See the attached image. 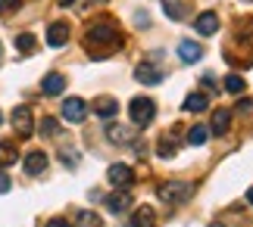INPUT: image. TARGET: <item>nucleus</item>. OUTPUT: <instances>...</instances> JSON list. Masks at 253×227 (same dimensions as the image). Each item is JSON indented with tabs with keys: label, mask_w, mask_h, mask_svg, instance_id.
Listing matches in <instances>:
<instances>
[{
	"label": "nucleus",
	"mask_w": 253,
	"mask_h": 227,
	"mask_svg": "<svg viewBox=\"0 0 253 227\" xmlns=\"http://www.w3.org/2000/svg\"><path fill=\"white\" fill-rule=\"evenodd\" d=\"M106 209H110V212H128L131 209V193L122 190V193L106 196Z\"/></svg>",
	"instance_id": "obj_15"
},
{
	"label": "nucleus",
	"mask_w": 253,
	"mask_h": 227,
	"mask_svg": "<svg viewBox=\"0 0 253 227\" xmlns=\"http://www.w3.org/2000/svg\"><path fill=\"white\" fill-rule=\"evenodd\" d=\"M75 221H79V227H100L103 224L97 212H79V218H75Z\"/></svg>",
	"instance_id": "obj_23"
},
{
	"label": "nucleus",
	"mask_w": 253,
	"mask_h": 227,
	"mask_svg": "<svg viewBox=\"0 0 253 227\" xmlns=\"http://www.w3.org/2000/svg\"><path fill=\"white\" fill-rule=\"evenodd\" d=\"M207 140H210V128L207 125H194L191 131H188V143L191 146H203Z\"/></svg>",
	"instance_id": "obj_20"
},
{
	"label": "nucleus",
	"mask_w": 253,
	"mask_h": 227,
	"mask_svg": "<svg viewBox=\"0 0 253 227\" xmlns=\"http://www.w3.org/2000/svg\"><path fill=\"white\" fill-rule=\"evenodd\" d=\"M22 6V0H0V13H16Z\"/></svg>",
	"instance_id": "obj_27"
},
{
	"label": "nucleus",
	"mask_w": 253,
	"mask_h": 227,
	"mask_svg": "<svg viewBox=\"0 0 253 227\" xmlns=\"http://www.w3.org/2000/svg\"><path fill=\"white\" fill-rule=\"evenodd\" d=\"M47 162H50V159H47V153L32 150V153L25 156V174H28V177H41V174L47 171Z\"/></svg>",
	"instance_id": "obj_8"
},
{
	"label": "nucleus",
	"mask_w": 253,
	"mask_h": 227,
	"mask_svg": "<svg viewBox=\"0 0 253 227\" xmlns=\"http://www.w3.org/2000/svg\"><path fill=\"white\" fill-rule=\"evenodd\" d=\"M0 125H3V112H0Z\"/></svg>",
	"instance_id": "obj_35"
},
{
	"label": "nucleus",
	"mask_w": 253,
	"mask_h": 227,
	"mask_svg": "<svg viewBox=\"0 0 253 227\" xmlns=\"http://www.w3.org/2000/svg\"><path fill=\"white\" fill-rule=\"evenodd\" d=\"M134 78H138L141 84H160L163 81V68L150 65V63H141L138 68H134Z\"/></svg>",
	"instance_id": "obj_10"
},
{
	"label": "nucleus",
	"mask_w": 253,
	"mask_h": 227,
	"mask_svg": "<svg viewBox=\"0 0 253 227\" xmlns=\"http://www.w3.org/2000/svg\"><path fill=\"white\" fill-rule=\"evenodd\" d=\"M138 25H141V28H147V25H150V19H147V13H144V9L138 13Z\"/></svg>",
	"instance_id": "obj_32"
},
{
	"label": "nucleus",
	"mask_w": 253,
	"mask_h": 227,
	"mask_svg": "<svg viewBox=\"0 0 253 227\" xmlns=\"http://www.w3.org/2000/svg\"><path fill=\"white\" fill-rule=\"evenodd\" d=\"M128 112H131V125L144 131V128H150L153 115H157V106H153L150 97H134V100L128 103Z\"/></svg>",
	"instance_id": "obj_2"
},
{
	"label": "nucleus",
	"mask_w": 253,
	"mask_h": 227,
	"mask_svg": "<svg viewBox=\"0 0 253 227\" xmlns=\"http://www.w3.org/2000/svg\"><path fill=\"white\" fill-rule=\"evenodd\" d=\"M41 134L44 137H56V134H60V122H56V118H44V122H41Z\"/></svg>",
	"instance_id": "obj_26"
},
{
	"label": "nucleus",
	"mask_w": 253,
	"mask_h": 227,
	"mask_svg": "<svg viewBox=\"0 0 253 227\" xmlns=\"http://www.w3.org/2000/svg\"><path fill=\"white\" fill-rule=\"evenodd\" d=\"M9 187H13L9 174H6V171H0V193H9Z\"/></svg>",
	"instance_id": "obj_28"
},
{
	"label": "nucleus",
	"mask_w": 253,
	"mask_h": 227,
	"mask_svg": "<svg viewBox=\"0 0 253 227\" xmlns=\"http://www.w3.org/2000/svg\"><path fill=\"white\" fill-rule=\"evenodd\" d=\"M228 128H231V112L228 109H216V115H212V128H210V131L212 134H228Z\"/></svg>",
	"instance_id": "obj_17"
},
{
	"label": "nucleus",
	"mask_w": 253,
	"mask_h": 227,
	"mask_svg": "<svg viewBox=\"0 0 253 227\" xmlns=\"http://www.w3.org/2000/svg\"><path fill=\"white\" fill-rule=\"evenodd\" d=\"M56 3H60V6H72L75 0H56Z\"/></svg>",
	"instance_id": "obj_33"
},
{
	"label": "nucleus",
	"mask_w": 253,
	"mask_h": 227,
	"mask_svg": "<svg viewBox=\"0 0 253 227\" xmlns=\"http://www.w3.org/2000/svg\"><path fill=\"white\" fill-rule=\"evenodd\" d=\"M225 91H228V94H244V91H247V81H244L241 75H228V78H225Z\"/></svg>",
	"instance_id": "obj_22"
},
{
	"label": "nucleus",
	"mask_w": 253,
	"mask_h": 227,
	"mask_svg": "<svg viewBox=\"0 0 253 227\" xmlns=\"http://www.w3.org/2000/svg\"><path fill=\"white\" fill-rule=\"evenodd\" d=\"M106 181L116 184V187H131L134 184V171L128 168V165H122V162H116L106 168Z\"/></svg>",
	"instance_id": "obj_7"
},
{
	"label": "nucleus",
	"mask_w": 253,
	"mask_h": 227,
	"mask_svg": "<svg viewBox=\"0 0 253 227\" xmlns=\"http://www.w3.org/2000/svg\"><path fill=\"white\" fill-rule=\"evenodd\" d=\"M191 184H181V181H166L160 187V199L166 202V205H181V202H188L191 199Z\"/></svg>",
	"instance_id": "obj_3"
},
{
	"label": "nucleus",
	"mask_w": 253,
	"mask_h": 227,
	"mask_svg": "<svg viewBox=\"0 0 253 227\" xmlns=\"http://www.w3.org/2000/svg\"><path fill=\"white\" fill-rule=\"evenodd\" d=\"M200 56H203V47L197 41H181L178 44V59L181 63H197Z\"/></svg>",
	"instance_id": "obj_14"
},
{
	"label": "nucleus",
	"mask_w": 253,
	"mask_h": 227,
	"mask_svg": "<svg viewBox=\"0 0 253 227\" xmlns=\"http://www.w3.org/2000/svg\"><path fill=\"white\" fill-rule=\"evenodd\" d=\"M66 41H69V25L66 22H53L50 28H47V44L50 47H63Z\"/></svg>",
	"instance_id": "obj_12"
},
{
	"label": "nucleus",
	"mask_w": 253,
	"mask_h": 227,
	"mask_svg": "<svg viewBox=\"0 0 253 227\" xmlns=\"http://www.w3.org/2000/svg\"><path fill=\"white\" fill-rule=\"evenodd\" d=\"M47 227H72L66 218H53V221H47Z\"/></svg>",
	"instance_id": "obj_31"
},
{
	"label": "nucleus",
	"mask_w": 253,
	"mask_h": 227,
	"mask_svg": "<svg viewBox=\"0 0 253 227\" xmlns=\"http://www.w3.org/2000/svg\"><path fill=\"white\" fill-rule=\"evenodd\" d=\"M157 224V215H153L150 205H144V209H134L131 218H128V227H153Z\"/></svg>",
	"instance_id": "obj_13"
},
{
	"label": "nucleus",
	"mask_w": 253,
	"mask_h": 227,
	"mask_svg": "<svg viewBox=\"0 0 253 227\" xmlns=\"http://www.w3.org/2000/svg\"><path fill=\"white\" fill-rule=\"evenodd\" d=\"M16 162H19V150H16V143L0 140V168H9V165H16Z\"/></svg>",
	"instance_id": "obj_16"
},
{
	"label": "nucleus",
	"mask_w": 253,
	"mask_h": 227,
	"mask_svg": "<svg viewBox=\"0 0 253 227\" xmlns=\"http://www.w3.org/2000/svg\"><path fill=\"white\" fill-rule=\"evenodd\" d=\"M194 28H197V34H216L219 32V16L212 13V9H207V13H200L194 19Z\"/></svg>",
	"instance_id": "obj_9"
},
{
	"label": "nucleus",
	"mask_w": 253,
	"mask_h": 227,
	"mask_svg": "<svg viewBox=\"0 0 253 227\" xmlns=\"http://www.w3.org/2000/svg\"><path fill=\"white\" fill-rule=\"evenodd\" d=\"M0 56H3V50H0Z\"/></svg>",
	"instance_id": "obj_36"
},
{
	"label": "nucleus",
	"mask_w": 253,
	"mask_h": 227,
	"mask_svg": "<svg viewBox=\"0 0 253 227\" xmlns=\"http://www.w3.org/2000/svg\"><path fill=\"white\" fill-rule=\"evenodd\" d=\"M119 47H122V32L113 22H97L84 32V50L94 59L110 56L113 50H119Z\"/></svg>",
	"instance_id": "obj_1"
},
{
	"label": "nucleus",
	"mask_w": 253,
	"mask_h": 227,
	"mask_svg": "<svg viewBox=\"0 0 253 227\" xmlns=\"http://www.w3.org/2000/svg\"><path fill=\"white\" fill-rule=\"evenodd\" d=\"M106 137H110V143L125 146V143L131 140V131H128V128H122V125H110V128H106Z\"/></svg>",
	"instance_id": "obj_19"
},
{
	"label": "nucleus",
	"mask_w": 253,
	"mask_h": 227,
	"mask_svg": "<svg viewBox=\"0 0 253 227\" xmlns=\"http://www.w3.org/2000/svg\"><path fill=\"white\" fill-rule=\"evenodd\" d=\"M91 112L97 118H103V122H113V118L119 115V103H116V97H97L91 103Z\"/></svg>",
	"instance_id": "obj_6"
},
{
	"label": "nucleus",
	"mask_w": 253,
	"mask_h": 227,
	"mask_svg": "<svg viewBox=\"0 0 253 227\" xmlns=\"http://www.w3.org/2000/svg\"><path fill=\"white\" fill-rule=\"evenodd\" d=\"M9 125H13L16 137H32V134H35V118H32V109H28V106H16L13 115H9Z\"/></svg>",
	"instance_id": "obj_4"
},
{
	"label": "nucleus",
	"mask_w": 253,
	"mask_h": 227,
	"mask_svg": "<svg viewBox=\"0 0 253 227\" xmlns=\"http://www.w3.org/2000/svg\"><path fill=\"white\" fill-rule=\"evenodd\" d=\"M41 91L47 97H60L66 91V78L60 72H50V75H44V81H41Z\"/></svg>",
	"instance_id": "obj_11"
},
{
	"label": "nucleus",
	"mask_w": 253,
	"mask_h": 227,
	"mask_svg": "<svg viewBox=\"0 0 253 227\" xmlns=\"http://www.w3.org/2000/svg\"><path fill=\"white\" fill-rule=\"evenodd\" d=\"M163 9H166V16H169V19H175V22H178V19H184V16H181L184 9H181L178 0H163Z\"/></svg>",
	"instance_id": "obj_25"
},
{
	"label": "nucleus",
	"mask_w": 253,
	"mask_h": 227,
	"mask_svg": "<svg viewBox=\"0 0 253 227\" xmlns=\"http://www.w3.org/2000/svg\"><path fill=\"white\" fill-rule=\"evenodd\" d=\"M247 202L253 205V187H250V190H247Z\"/></svg>",
	"instance_id": "obj_34"
},
{
	"label": "nucleus",
	"mask_w": 253,
	"mask_h": 227,
	"mask_svg": "<svg viewBox=\"0 0 253 227\" xmlns=\"http://www.w3.org/2000/svg\"><path fill=\"white\" fill-rule=\"evenodd\" d=\"M157 156H160V159H172V156H175V143L169 140V137H160V143H157Z\"/></svg>",
	"instance_id": "obj_24"
},
{
	"label": "nucleus",
	"mask_w": 253,
	"mask_h": 227,
	"mask_svg": "<svg viewBox=\"0 0 253 227\" xmlns=\"http://www.w3.org/2000/svg\"><path fill=\"white\" fill-rule=\"evenodd\" d=\"M35 47H38V44H35V34H28V32H25V34H19V37H16V50L22 53V56L35 53Z\"/></svg>",
	"instance_id": "obj_21"
},
{
	"label": "nucleus",
	"mask_w": 253,
	"mask_h": 227,
	"mask_svg": "<svg viewBox=\"0 0 253 227\" xmlns=\"http://www.w3.org/2000/svg\"><path fill=\"white\" fill-rule=\"evenodd\" d=\"M87 115V103L82 100V97H66L63 100V118L69 125H82Z\"/></svg>",
	"instance_id": "obj_5"
},
{
	"label": "nucleus",
	"mask_w": 253,
	"mask_h": 227,
	"mask_svg": "<svg viewBox=\"0 0 253 227\" xmlns=\"http://www.w3.org/2000/svg\"><path fill=\"white\" fill-rule=\"evenodd\" d=\"M238 112H253V100H238Z\"/></svg>",
	"instance_id": "obj_30"
},
{
	"label": "nucleus",
	"mask_w": 253,
	"mask_h": 227,
	"mask_svg": "<svg viewBox=\"0 0 253 227\" xmlns=\"http://www.w3.org/2000/svg\"><path fill=\"white\" fill-rule=\"evenodd\" d=\"M207 109H210V97L207 94H188L184 112H207Z\"/></svg>",
	"instance_id": "obj_18"
},
{
	"label": "nucleus",
	"mask_w": 253,
	"mask_h": 227,
	"mask_svg": "<svg viewBox=\"0 0 253 227\" xmlns=\"http://www.w3.org/2000/svg\"><path fill=\"white\" fill-rule=\"evenodd\" d=\"M60 159H63V162H69V168H75V153H72V150H63V153H60Z\"/></svg>",
	"instance_id": "obj_29"
}]
</instances>
